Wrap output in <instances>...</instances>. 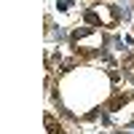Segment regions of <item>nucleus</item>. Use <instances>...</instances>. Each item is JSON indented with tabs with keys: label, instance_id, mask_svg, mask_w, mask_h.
I'll use <instances>...</instances> for the list:
<instances>
[{
	"label": "nucleus",
	"instance_id": "nucleus-3",
	"mask_svg": "<svg viewBox=\"0 0 134 134\" xmlns=\"http://www.w3.org/2000/svg\"><path fill=\"white\" fill-rule=\"evenodd\" d=\"M102 115V124H118V126H134V94H121L115 91L110 97V102L99 110Z\"/></svg>",
	"mask_w": 134,
	"mask_h": 134
},
{
	"label": "nucleus",
	"instance_id": "nucleus-2",
	"mask_svg": "<svg viewBox=\"0 0 134 134\" xmlns=\"http://www.w3.org/2000/svg\"><path fill=\"white\" fill-rule=\"evenodd\" d=\"M70 46L81 57H102L107 51V35L99 27L83 24V27H75V32L70 35Z\"/></svg>",
	"mask_w": 134,
	"mask_h": 134
},
{
	"label": "nucleus",
	"instance_id": "nucleus-6",
	"mask_svg": "<svg viewBox=\"0 0 134 134\" xmlns=\"http://www.w3.org/2000/svg\"><path fill=\"white\" fill-rule=\"evenodd\" d=\"M48 40H64V30H57V27H48Z\"/></svg>",
	"mask_w": 134,
	"mask_h": 134
},
{
	"label": "nucleus",
	"instance_id": "nucleus-5",
	"mask_svg": "<svg viewBox=\"0 0 134 134\" xmlns=\"http://www.w3.org/2000/svg\"><path fill=\"white\" fill-rule=\"evenodd\" d=\"M121 70H124V75L129 78V81H134V54H129V57L124 59V67H121Z\"/></svg>",
	"mask_w": 134,
	"mask_h": 134
},
{
	"label": "nucleus",
	"instance_id": "nucleus-7",
	"mask_svg": "<svg viewBox=\"0 0 134 134\" xmlns=\"http://www.w3.org/2000/svg\"><path fill=\"white\" fill-rule=\"evenodd\" d=\"M72 5H75L72 0H57V8H59V11H70Z\"/></svg>",
	"mask_w": 134,
	"mask_h": 134
},
{
	"label": "nucleus",
	"instance_id": "nucleus-4",
	"mask_svg": "<svg viewBox=\"0 0 134 134\" xmlns=\"http://www.w3.org/2000/svg\"><path fill=\"white\" fill-rule=\"evenodd\" d=\"M86 24H91V27H118V21L124 19V14L115 8V5H110V3H97L86 11Z\"/></svg>",
	"mask_w": 134,
	"mask_h": 134
},
{
	"label": "nucleus",
	"instance_id": "nucleus-1",
	"mask_svg": "<svg viewBox=\"0 0 134 134\" xmlns=\"http://www.w3.org/2000/svg\"><path fill=\"white\" fill-rule=\"evenodd\" d=\"M110 78L107 70H94V67H81L75 72L62 75L59 81V97L70 113H88L94 105H99L107 97Z\"/></svg>",
	"mask_w": 134,
	"mask_h": 134
},
{
	"label": "nucleus",
	"instance_id": "nucleus-8",
	"mask_svg": "<svg viewBox=\"0 0 134 134\" xmlns=\"http://www.w3.org/2000/svg\"><path fill=\"white\" fill-rule=\"evenodd\" d=\"M126 134H134V131H126Z\"/></svg>",
	"mask_w": 134,
	"mask_h": 134
}]
</instances>
